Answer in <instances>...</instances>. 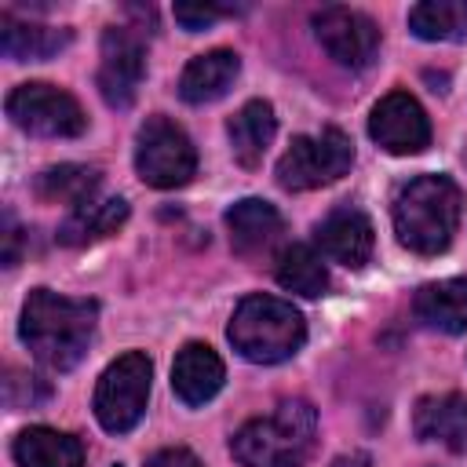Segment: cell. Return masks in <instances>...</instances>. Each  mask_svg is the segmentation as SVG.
<instances>
[{"label": "cell", "mask_w": 467, "mask_h": 467, "mask_svg": "<svg viewBox=\"0 0 467 467\" xmlns=\"http://www.w3.org/2000/svg\"><path fill=\"white\" fill-rule=\"evenodd\" d=\"M99 306L91 299H69L51 288H33L22 306V343L33 350L36 361H44L55 372L73 368L95 332Z\"/></svg>", "instance_id": "obj_1"}, {"label": "cell", "mask_w": 467, "mask_h": 467, "mask_svg": "<svg viewBox=\"0 0 467 467\" xmlns=\"http://www.w3.org/2000/svg\"><path fill=\"white\" fill-rule=\"evenodd\" d=\"M463 193L449 175H420L394 201L398 241L416 255H438L449 248L460 226Z\"/></svg>", "instance_id": "obj_2"}, {"label": "cell", "mask_w": 467, "mask_h": 467, "mask_svg": "<svg viewBox=\"0 0 467 467\" xmlns=\"http://www.w3.org/2000/svg\"><path fill=\"white\" fill-rule=\"evenodd\" d=\"M317 412L310 401H281L270 416L244 423L230 438V452L241 467H303L314 452Z\"/></svg>", "instance_id": "obj_3"}, {"label": "cell", "mask_w": 467, "mask_h": 467, "mask_svg": "<svg viewBox=\"0 0 467 467\" xmlns=\"http://www.w3.org/2000/svg\"><path fill=\"white\" fill-rule=\"evenodd\" d=\"M230 343L255 365H277L292 358L306 339L303 314L277 296H244L230 321Z\"/></svg>", "instance_id": "obj_4"}, {"label": "cell", "mask_w": 467, "mask_h": 467, "mask_svg": "<svg viewBox=\"0 0 467 467\" xmlns=\"http://www.w3.org/2000/svg\"><path fill=\"white\" fill-rule=\"evenodd\" d=\"M150 376L153 365L146 354L128 350L120 354L95 387V416L109 434H128L142 412H146V398H150Z\"/></svg>", "instance_id": "obj_5"}, {"label": "cell", "mask_w": 467, "mask_h": 467, "mask_svg": "<svg viewBox=\"0 0 467 467\" xmlns=\"http://www.w3.org/2000/svg\"><path fill=\"white\" fill-rule=\"evenodd\" d=\"M354 164V146L339 128L317 135H299L277 161V182L285 190H317L347 175Z\"/></svg>", "instance_id": "obj_6"}, {"label": "cell", "mask_w": 467, "mask_h": 467, "mask_svg": "<svg viewBox=\"0 0 467 467\" xmlns=\"http://www.w3.org/2000/svg\"><path fill=\"white\" fill-rule=\"evenodd\" d=\"M135 168H139V179L157 190H175L190 182V175L197 171V153H193L190 135L161 113L146 117V124L139 128Z\"/></svg>", "instance_id": "obj_7"}, {"label": "cell", "mask_w": 467, "mask_h": 467, "mask_svg": "<svg viewBox=\"0 0 467 467\" xmlns=\"http://www.w3.org/2000/svg\"><path fill=\"white\" fill-rule=\"evenodd\" d=\"M7 117L33 131V135H47V139H73L88 128V117L80 109V102L55 88V84H18L7 95Z\"/></svg>", "instance_id": "obj_8"}, {"label": "cell", "mask_w": 467, "mask_h": 467, "mask_svg": "<svg viewBox=\"0 0 467 467\" xmlns=\"http://www.w3.org/2000/svg\"><path fill=\"white\" fill-rule=\"evenodd\" d=\"M314 33L328 58L347 69H365L379 51V26L354 7H321L314 15Z\"/></svg>", "instance_id": "obj_9"}, {"label": "cell", "mask_w": 467, "mask_h": 467, "mask_svg": "<svg viewBox=\"0 0 467 467\" xmlns=\"http://www.w3.org/2000/svg\"><path fill=\"white\" fill-rule=\"evenodd\" d=\"M142 73H146L142 40L124 26L106 29L102 33V62H99V91H102V99L113 109H128L135 102Z\"/></svg>", "instance_id": "obj_10"}, {"label": "cell", "mask_w": 467, "mask_h": 467, "mask_svg": "<svg viewBox=\"0 0 467 467\" xmlns=\"http://www.w3.org/2000/svg\"><path fill=\"white\" fill-rule=\"evenodd\" d=\"M368 135L387 153H420L431 142V120L409 91H390L368 117Z\"/></svg>", "instance_id": "obj_11"}, {"label": "cell", "mask_w": 467, "mask_h": 467, "mask_svg": "<svg viewBox=\"0 0 467 467\" xmlns=\"http://www.w3.org/2000/svg\"><path fill=\"white\" fill-rule=\"evenodd\" d=\"M314 237H317V248H321L325 259H332L339 266H350V270H358V266L368 263L372 241H376L368 215L358 212V208L332 212L325 223H317V234Z\"/></svg>", "instance_id": "obj_12"}, {"label": "cell", "mask_w": 467, "mask_h": 467, "mask_svg": "<svg viewBox=\"0 0 467 467\" xmlns=\"http://www.w3.org/2000/svg\"><path fill=\"white\" fill-rule=\"evenodd\" d=\"M226 230H230V244L237 255H263L281 241L285 219L270 201L244 197L226 212Z\"/></svg>", "instance_id": "obj_13"}, {"label": "cell", "mask_w": 467, "mask_h": 467, "mask_svg": "<svg viewBox=\"0 0 467 467\" xmlns=\"http://www.w3.org/2000/svg\"><path fill=\"white\" fill-rule=\"evenodd\" d=\"M226 379V368L219 361V354L208 347V343H186L179 354H175V365H171V390L186 401V405H204L219 394Z\"/></svg>", "instance_id": "obj_14"}, {"label": "cell", "mask_w": 467, "mask_h": 467, "mask_svg": "<svg viewBox=\"0 0 467 467\" xmlns=\"http://www.w3.org/2000/svg\"><path fill=\"white\" fill-rule=\"evenodd\" d=\"M416 434L452 452L467 449V394H431L416 405Z\"/></svg>", "instance_id": "obj_15"}, {"label": "cell", "mask_w": 467, "mask_h": 467, "mask_svg": "<svg viewBox=\"0 0 467 467\" xmlns=\"http://www.w3.org/2000/svg\"><path fill=\"white\" fill-rule=\"evenodd\" d=\"M237 73H241V58H237L234 51H226V47L204 51V55H197V58L182 69V77H179V95H182L186 102H193V106L215 102V99H223V95L230 91V84H234Z\"/></svg>", "instance_id": "obj_16"}, {"label": "cell", "mask_w": 467, "mask_h": 467, "mask_svg": "<svg viewBox=\"0 0 467 467\" xmlns=\"http://www.w3.org/2000/svg\"><path fill=\"white\" fill-rule=\"evenodd\" d=\"M416 317L438 332H467V277L423 285L412 303Z\"/></svg>", "instance_id": "obj_17"}, {"label": "cell", "mask_w": 467, "mask_h": 467, "mask_svg": "<svg viewBox=\"0 0 467 467\" xmlns=\"http://www.w3.org/2000/svg\"><path fill=\"white\" fill-rule=\"evenodd\" d=\"M274 131H277V120H274L270 102H263V99L244 102L230 120V146H234L237 164H244V168L263 164V157L274 142Z\"/></svg>", "instance_id": "obj_18"}, {"label": "cell", "mask_w": 467, "mask_h": 467, "mask_svg": "<svg viewBox=\"0 0 467 467\" xmlns=\"http://www.w3.org/2000/svg\"><path fill=\"white\" fill-rule=\"evenodd\" d=\"M73 40L69 29H55V26H40V22H18L7 11L0 15V47L7 58L15 62H36V58H51L58 55L66 44Z\"/></svg>", "instance_id": "obj_19"}, {"label": "cell", "mask_w": 467, "mask_h": 467, "mask_svg": "<svg viewBox=\"0 0 467 467\" xmlns=\"http://www.w3.org/2000/svg\"><path fill=\"white\" fill-rule=\"evenodd\" d=\"M18 467H84V445L51 427H29L15 438Z\"/></svg>", "instance_id": "obj_20"}, {"label": "cell", "mask_w": 467, "mask_h": 467, "mask_svg": "<svg viewBox=\"0 0 467 467\" xmlns=\"http://www.w3.org/2000/svg\"><path fill=\"white\" fill-rule=\"evenodd\" d=\"M128 219V204L120 197H109V201H91V204H80L66 215V223L58 226V241L69 244V248H80V244H91L99 237H109L120 223Z\"/></svg>", "instance_id": "obj_21"}, {"label": "cell", "mask_w": 467, "mask_h": 467, "mask_svg": "<svg viewBox=\"0 0 467 467\" xmlns=\"http://www.w3.org/2000/svg\"><path fill=\"white\" fill-rule=\"evenodd\" d=\"M99 182H102V175L95 168H88V164H58V168H47L36 179V197L47 201V204L80 208V204L95 201Z\"/></svg>", "instance_id": "obj_22"}, {"label": "cell", "mask_w": 467, "mask_h": 467, "mask_svg": "<svg viewBox=\"0 0 467 467\" xmlns=\"http://www.w3.org/2000/svg\"><path fill=\"white\" fill-rule=\"evenodd\" d=\"M277 285L285 292L314 299V296H321L328 288V270H325L321 255L310 244H288L277 255Z\"/></svg>", "instance_id": "obj_23"}, {"label": "cell", "mask_w": 467, "mask_h": 467, "mask_svg": "<svg viewBox=\"0 0 467 467\" xmlns=\"http://www.w3.org/2000/svg\"><path fill=\"white\" fill-rule=\"evenodd\" d=\"M409 26L420 40H463L467 0H427L409 11Z\"/></svg>", "instance_id": "obj_24"}, {"label": "cell", "mask_w": 467, "mask_h": 467, "mask_svg": "<svg viewBox=\"0 0 467 467\" xmlns=\"http://www.w3.org/2000/svg\"><path fill=\"white\" fill-rule=\"evenodd\" d=\"M4 398H7L11 409H33L36 401L47 398V387L36 376H29V372H15L11 368L7 379H4Z\"/></svg>", "instance_id": "obj_25"}, {"label": "cell", "mask_w": 467, "mask_h": 467, "mask_svg": "<svg viewBox=\"0 0 467 467\" xmlns=\"http://www.w3.org/2000/svg\"><path fill=\"white\" fill-rule=\"evenodd\" d=\"M234 7H212V4H201V7H190V4H179L175 7V18L190 29V33H197V29H204V26H212L219 15H230Z\"/></svg>", "instance_id": "obj_26"}, {"label": "cell", "mask_w": 467, "mask_h": 467, "mask_svg": "<svg viewBox=\"0 0 467 467\" xmlns=\"http://www.w3.org/2000/svg\"><path fill=\"white\" fill-rule=\"evenodd\" d=\"M146 467H201V460H197L190 449H182V445H171V449H161V452H153V456L146 460Z\"/></svg>", "instance_id": "obj_27"}, {"label": "cell", "mask_w": 467, "mask_h": 467, "mask_svg": "<svg viewBox=\"0 0 467 467\" xmlns=\"http://www.w3.org/2000/svg\"><path fill=\"white\" fill-rule=\"evenodd\" d=\"M332 467H368V456L365 452H350V456H339Z\"/></svg>", "instance_id": "obj_28"}]
</instances>
